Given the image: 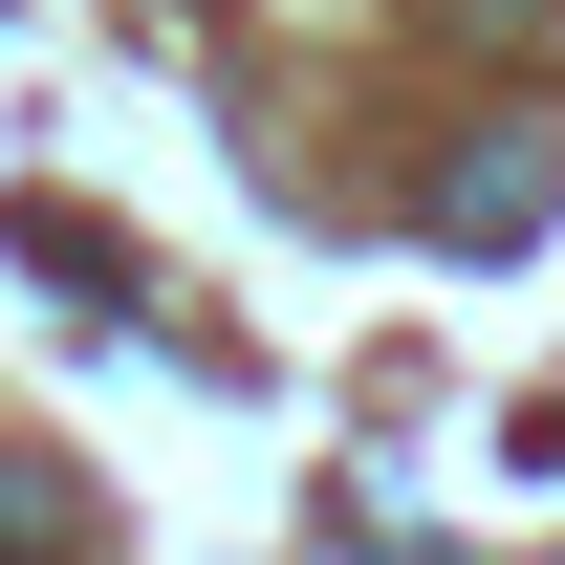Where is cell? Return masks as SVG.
<instances>
[{
  "label": "cell",
  "mask_w": 565,
  "mask_h": 565,
  "mask_svg": "<svg viewBox=\"0 0 565 565\" xmlns=\"http://www.w3.org/2000/svg\"><path fill=\"white\" fill-rule=\"evenodd\" d=\"M522 217H544V131H479L457 174H435V239H457V262H500Z\"/></svg>",
  "instance_id": "6da1fadb"
}]
</instances>
